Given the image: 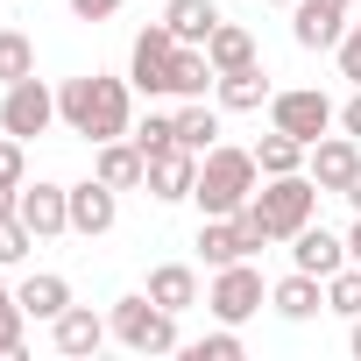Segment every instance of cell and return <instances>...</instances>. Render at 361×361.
I'll return each instance as SVG.
<instances>
[{
    "mask_svg": "<svg viewBox=\"0 0 361 361\" xmlns=\"http://www.w3.org/2000/svg\"><path fill=\"white\" fill-rule=\"evenodd\" d=\"M269 312H276V319H290V326L319 319V312H326V276H312V269L276 276V283H269Z\"/></svg>",
    "mask_w": 361,
    "mask_h": 361,
    "instance_id": "16",
    "label": "cell"
},
{
    "mask_svg": "<svg viewBox=\"0 0 361 361\" xmlns=\"http://www.w3.org/2000/svg\"><path fill=\"white\" fill-rule=\"evenodd\" d=\"M121 8H128V0H71L78 22H106V15H121Z\"/></svg>",
    "mask_w": 361,
    "mask_h": 361,
    "instance_id": "34",
    "label": "cell"
},
{
    "mask_svg": "<svg viewBox=\"0 0 361 361\" xmlns=\"http://www.w3.org/2000/svg\"><path fill=\"white\" fill-rule=\"evenodd\" d=\"M347 255L361 262V213H354V234H347Z\"/></svg>",
    "mask_w": 361,
    "mask_h": 361,
    "instance_id": "38",
    "label": "cell"
},
{
    "mask_svg": "<svg viewBox=\"0 0 361 361\" xmlns=\"http://www.w3.org/2000/svg\"><path fill=\"white\" fill-rule=\"evenodd\" d=\"M106 326H114V340H121L128 354H177V347H185V333H177V312H163L149 290H135V298H114Z\"/></svg>",
    "mask_w": 361,
    "mask_h": 361,
    "instance_id": "4",
    "label": "cell"
},
{
    "mask_svg": "<svg viewBox=\"0 0 361 361\" xmlns=\"http://www.w3.org/2000/svg\"><path fill=\"white\" fill-rule=\"evenodd\" d=\"M262 8H298V0H262Z\"/></svg>",
    "mask_w": 361,
    "mask_h": 361,
    "instance_id": "39",
    "label": "cell"
},
{
    "mask_svg": "<svg viewBox=\"0 0 361 361\" xmlns=\"http://www.w3.org/2000/svg\"><path fill=\"white\" fill-rule=\"evenodd\" d=\"M170 57H177V36L163 22H149L135 36V50H128V85L149 92V99H170Z\"/></svg>",
    "mask_w": 361,
    "mask_h": 361,
    "instance_id": "7",
    "label": "cell"
},
{
    "mask_svg": "<svg viewBox=\"0 0 361 361\" xmlns=\"http://www.w3.org/2000/svg\"><path fill=\"white\" fill-rule=\"evenodd\" d=\"M220 22H227L220 0H163V29H170L177 43H206Z\"/></svg>",
    "mask_w": 361,
    "mask_h": 361,
    "instance_id": "21",
    "label": "cell"
},
{
    "mask_svg": "<svg viewBox=\"0 0 361 361\" xmlns=\"http://www.w3.org/2000/svg\"><path fill=\"white\" fill-rule=\"evenodd\" d=\"M29 248H36L29 220H22V213H0V269H15V262H22Z\"/></svg>",
    "mask_w": 361,
    "mask_h": 361,
    "instance_id": "30",
    "label": "cell"
},
{
    "mask_svg": "<svg viewBox=\"0 0 361 361\" xmlns=\"http://www.w3.org/2000/svg\"><path fill=\"white\" fill-rule=\"evenodd\" d=\"M262 305H269V283H262V269H255V262H227V269H213L206 312H213L220 326H241V319H255Z\"/></svg>",
    "mask_w": 361,
    "mask_h": 361,
    "instance_id": "5",
    "label": "cell"
},
{
    "mask_svg": "<svg viewBox=\"0 0 361 361\" xmlns=\"http://www.w3.org/2000/svg\"><path fill=\"white\" fill-rule=\"evenodd\" d=\"M255 185H262V163H255V149L213 142V149L199 156V185H192V206H199L206 220H227V213H241V206L255 199Z\"/></svg>",
    "mask_w": 361,
    "mask_h": 361,
    "instance_id": "2",
    "label": "cell"
},
{
    "mask_svg": "<svg viewBox=\"0 0 361 361\" xmlns=\"http://www.w3.org/2000/svg\"><path fill=\"white\" fill-rule=\"evenodd\" d=\"M340 135H354V142H361V85H354V99L340 106Z\"/></svg>",
    "mask_w": 361,
    "mask_h": 361,
    "instance_id": "35",
    "label": "cell"
},
{
    "mask_svg": "<svg viewBox=\"0 0 361 361\" xmlns=\"http://www.w3.org/2000/svg\"><path fill=\"white\" fill-rule=\"evenodd\" d=\"M22 78H36V43L22 29H0V85H22Z\"/></svg>",
    "mask_w": 361,
    "mask_h": 361,
    "instance_id": "26",
    "label": "cell"
},
{
    "mask_svg": "<svg viewBox=\"0 0 361 361\" xmlns=\"http://www.w3.org/2000/svg\"><path fill=\"white\" fill-rule=\"evenodd\" d=\"M92 177H106L114 192H135L142 177H149V156L135 149V135H114V142H99V156H92Z\"/></svg>",
    "mask_w": 361,
    "mask_h": 361,
    "instance_id": "18",
    "label": "cell"
},
{
    "mask_svg": "<svg viewBox=\"0 0 361 361\" xmlns=\"http://www.w3.org/2000/svg\"><path fill=\"white\" fill-rule=\"evenodd\" d=\"M319 185H312V170H290V177H262L255 185V199L241 206L248 220H255V234L262 241H290L298 227H312L319 220Z\"/></svg>",
    "mask_w": 361,
    "mask_h": 361,
    "instance_id": "3",
    "label": "cell"
},
{
    "mask_svg": "<svg viewBox=\"0 0 361 361\" xmlns=\"http://www.w3.org/2000/svg\"><path fill=\"white\" fill-rule=\"evenodd\" d=\"M185 354H192V361H241V333H234V326H220V333H206V340H192Z\"/></svg>",
    "mask_w": 361,
    "mask_h": 361,
    "instance_id": "32",
    "label": "cell"
},
{
    "mask_svg": "<svg viewBox=\"0 0 361 361\" xmlns=\"http://www.w3.org/2000/svg\"><path fill=\"white\" fill-rule=\"evenodd\" d=\"M255 248H269V241L255 234V220H248V213H227V220H199V255H206V269L248 262Z\"/></svg>",
    "mask_w": 361,
    "mask_h": 361,
    "instance_id": "9",
    "label": "cell"
},
{
    "mask_svg": "<svg viewBox=\"0 0 361 361\" xmlns=\"http://www.w3.org/2000/svg\"><path fill=\"white\" fill-rule=\"evenodd\" d=\"M347 262H354V255H347L340 234H326V227H298V234H290V269L333 276V269H347Z\"/></svg>",
    "mask_w": 361,
    "mask_h": 361,
    "instance_id": "17",
    "label": "cell"
},
{
    "mask_svg": "<svg viewBox=\"0 0 361 361\" xmlns=\"http://www.w3.org/2000/svg\"><path fill=\"white\" fill-rule=\"evenodd\" d=\"M135 135V149L142 156H163V149H177V114H149L142 128H128Z\"/></svg>",
    "mask_w": 361,
    "mask_h": 361,
    "instance_id": "28",
    "label": "cell"
},
{
    "mask_svg": "<svg viewBox=\"0 0 361 361\" xmlns=\"http://www.w3.org/2000/svg\"><path fill=\"white\" fill-rule=\"evenodd\" d=\"M22 333H29V312H22V298L8 290V298H0V361L22 354Z\"/></svg>",
    "mask_w": 361,
    "mask_h": 361,
    "instance_id": "29",
    "label": "cell"
},
{
    "mask_svg": "<svg viewBox=\"0 0 361 361\" xmlns=\"http://www.w3.org/2000/svg\"><path fill=\"white\" fill-rule=\"evenodd\" d=\"M149 298H156L163 312L185 319V312L199 305V269H192V262H156V269H149Z\"/></svg>",
    "mask_w": 361,
    "mask_h": 361,
    "instance_id": "20",
    "label": "cell"
},
{
    "mask_svg": "<svg viewBox=\"0 0 361 361\" xmlns=\"http://www.w3.org/2000/svg\"><path fill=\"white\" fill-rule=\"evenodd\" d=\"M106 340H114V326H106L92 305H64V312L50 319V347H57V354H71V361H78V354H99Z\"/></svg>",
    "mask_w": 361,
    "mask_h": 361,
    "instance_id": "13",
    "label": "cell"
},
{
    "mask_svg": "<svg viewBox=\"0 0 361 361\" xmlns=\"http://www.w3.org/2000/svg\"><path fill=\"white\" fill-rule=\"evenodd\" d=\"M206 57H213V71H241V64H255V36L241 22H220L206 36Z\"/></svg>",
    "mask_w": 361,
    "mask_h": 361,
    "instance_id": "24",
    "label": "cell"
},
{
    "mask_svg": "<svg viewBox=\"0 0 361 361\" xmlns=\"http://www.w3.org/2000/svg\"><path fill=\"white\" fill-rule=\"evenodd\" d=\"M114 220H121V192L106 185V177H85V185H71V234L99 241V234H114Z\"/></svg>",
    "mask_w": 361,
    "mask_h": 361,
    "instance_id": "12",
    "label": "cell"
},
{
    "mask_svg": "<svg viewBox=\"0 0 361 361\" xmlns=\"http://www.w3.org/2000/svg\"><path fill=\"white\" fill-rule=\"evenodd\" d=\"M347 354L361 361V319H347Z\"/></svg>",
    "mask_w": 361,
    "mask_h": 361,
    "instance_id": "37",
    "label": "cell"
},
{
    "mask_svg": "<svg viewBox=\"0 0 361 361\" xmlns=\"http://www.w3.org/2000/svg\"><path fill=\"white\" fill-rule=\"evenodd\" d=\"M305 170H312V185H319V192L340 199V192H347V177L361 170V142H354V135H319V142L305 149Z\"/></svg>",
    "mask_w": 361,
    "mask_h": 361,
    "instance_id": "10",
    "label": "cell"
},
{
    "mask_svg": "<svg viewBox=\"0 0 361 361\" xmlns=\"http://www.w3.org/2000/svg\"><path fill=\"white\" fill-rule=\"evenodd\" d=\"M333 121H340V114H333V99H326V92H312V85H298V92H276V99H269V128L298 135L305 149H312Z\"/></svg>",
    "mask_w": 361,
    "mask_h": 361,
    "instance_id": "8",
    "label": "cell"
},
{
    "mask_svg": "<svg viewBox=\"0 0 361 361\" xmlns=\"http://www.w3.org/2000/svg\"><path fill=\"white\" fill-rule=\"evenodd\" d=\"M220 114H255V106H269L276 92H269V71L262 64H241V71H220Z\"/></svg>",
    "mask_w": 361,
    "mask_h": 361,
    "instance_id": "19",
    "label": "cell"
},
{
    "mask_svg": "<svg viewBox=\"0 0 361 361\" xmlns=\"http://www.w3.org/2000/svg\"><path fill=\"white\" fill-rule=\"evenodd\" d=\"M149 199L156 206H177V199H192V185H199V156L177 142V149H163V156H149Z\"/></svg>",
    "mask_w": 361,
    "mask_h": 361,
    "instance_id": "15",
    "label": "cell"
},
{
    "mask_svg": "<svg viewBox=\"0 0 361 361\" xmlns=\"http://www.w3.org/2000/svg\"><path fill=\"white\" fill-rule=\"evenodd\" d=\"M22 149H29L22 135L0 128V185H8V192H22V185H29V156H22Z\"/></svg>",
    "mask_w": 361,
    "mask_h": 361,
    "instance_id": "31",
    "label": "cell"
},
{
    "mask_svg": "<svg viewBox=\"0 0 361 361\" xmlns=\"http://www.w3.org/2000/svg\"><path fill=\"white\" fill-rule=\"evenodd\" d=\"M333 57H340V78H354V85H361V22H347V36L333 43Z\"/></svg>",
    "mask_w": 361,
    "mask_h": 361,
    "instance_id": "33",
    "label": "cell"
},
{
    "mask_svg": "<svg viewBox=\"0 0 361 361\" xmlns=\"http://www.w3.org/2000/svg\"><path fill=\"white\" fill-rule=\"evenodd\" d=\"M340 199H347V206H354V213H361V170H354V177H347V192H340Z\"/></svg>",
    "mask_w": 361,
    "mask_h": 361,
    "instance_id": "36",
    "label": "cell"
},
{
    "mask_svg": "<svg viewBox=\"0 0 361 361\" xmlns=\"http://www.w3.org/2000/svg\"><path fill=\"white\" fill-rule=\"evenodd\" d=\"M347 8L354 0H298V22H290V36H298V50H333L340 36H347Z\"/></svg>",
    "mask_w": 361,
    "mask_h": 361,
    "instance_id": "14",
    "label": "cell"
},
{
    "mask_svg": "<svg viewBox=\"0 0 361 361\" xmlns=\"http://www.w3.org/2000/svg\"><path fill=\"white\" fill-rule=\"evenodd\" d=\"M57 114H64V128H71V135H85V142L99 149V142H114V135H128V128H135V85H128V78H106V71L64 78Z\"/></svg>",
    "mask_w": 361,
    "mask_h": 361,
    "instance_id": "1",
    "label": "cell"
},
{
    "mask_svg": "<svg viewBox=\"0 0 361 361\" xmlns=\"http://www.w3.org/2000/svg\"><path fill=\"white\" fill-rule=\"evenodd\" d=\"M64 114H57V92L43 85V78H22V85H8L0 92V128L8 135H22V142H36V135H50Z\"/></svg>",
    "mask_w": 361,
    "mask_h": 361,
    "instance_id": "6",
    "label": "cell"
},
{
    "mask_svg": "<svg viewBox=\"0 0 361 361\" xmlns=\"http://www.w3.org/2000/svg\"><path fill=\"white\" fill-rule=\"evenodd\" d=\"M15 298H22V312H29V319H43V326H50V319L71 305V283H64L57 269H36V276H22V290H15Z\"/></svg>",
    "mask_w": 361,
    "mask_h": 361,
    "instance_id": "22",
    "label": "cell"
},
{
    "mask_svg": "<svg viewBox=\"0 0 361 361\" xmlns=\"http://www.w3.org/2000/svg\"><path fill=\"white\" fill-rule=\"evenodd\" d=\"M177 142H185L192 156H206V149L220 142V106H206V99H185V106H177Z\"/></svg>",
    "mask_w": 361,
    "mask_h": 361,
    "instance_id": "23",
    "label": "cell"
},
{
    "mask_svg": "<svg viewBox=\"0 0 361 361\" xmlns=\"http://www.w3.org/2000/svg\"><path fill=\"white\" fill-rule=\"evenodd\" d=\"M22 220H29V234H36V241L71 234V185H50V177L22 185Z\"/></svg>",
    "mask_w": 361,
    "mask_h": 361,
    "instance_id": "11",
    "label": "cell"
},
{
    "mask_svg": "<svg viewBox=\"0 0 361 361\" xmlns=\"http://www.w3.org/2000/svg\"><path fill=\"white\" fill-rule=\"evenodd\" d=\"M255 163H262V177H290V170H305V142L283 135V128H269L255 142Z\"/></svg>",
    "mask_w": 361,
    "mask_h": 361,
    "instance_id": "25",
    "label": "cell"
},
{
    "mask_svg": "<svg viewBox=\"0 0 361 361\" xmlns=\"http://www.w3.org/2000/svg\"><path fill=\"white\" fill-rule=\"evenodd\" d=\"M326 312L361 319V262H347V269H333V276H326Z\"/></svg>",
    "mask_w": 361,
    "mask_h": 361,
    "instance_id": "27",
    "label": "cell"
}]
</instances>
